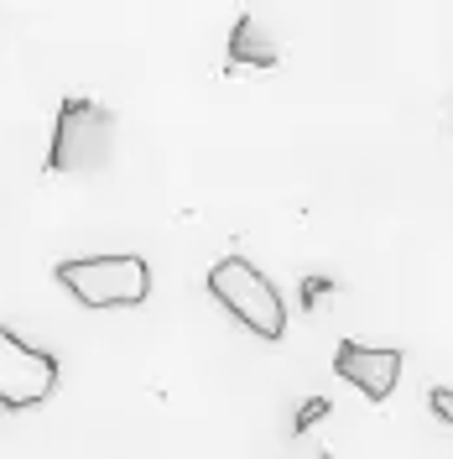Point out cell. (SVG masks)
I'll return each instance as SVG.
<instances>
[{"mask_svg":"<svg viewBox=\"0 0 453 459\" xmlns=\"http://www.w3.org/2000/svg\"><path fill=\"white\" fill-rule=\"evenodd\" d=\"M209 292H214L251 334H261V340H282L286 334L282 292L271 287V277H266L255 261H245V256L214 261V266H209Z\"/></svg>","mask_w":453,"mask_h":459,"instance_id":"obj_1","label":"cell"},{"mask_svg":"<svg viewBox=\"0 0 453 459\" xmlns=\"http://www.w3.org/2000/svg\"><path fill=\"white\" fill-rule=\"evenodd\" d=\"M57 282L68 287L84 308H136L151 292V266L131 251L110 256H79L57 266Z\"/></svg>","mask_w":453,"mask_h":459,"instance_id":"obj_2","label":"cell"},{"mask_svg":"<svg viewBox=\"0 0 453 459\" xmlns=\"http://www.w3.org/2000/svg\"><path fill=\"white\" fill-rule=\"evenodd\" d=\"M115 146V115L94 100H63L53 126V146H47V172L68 178V172H94L110 162Z\"/></svg>","mask_w":453,"mask_h":459,"instance_id":"obj_3","label":"cell"},{"mask_svg":"<svg viewBox=\"0 0 453 459\" xmlns=\"http://www.w3.org/2000/svg\"><path fill=\"white\" fill-rule=\"evenodd\" d=\"M57 386V355L27 344L16 329L0 324V412L42 407Z\"/></svg>","mask_w":453,"mask_h":459,"instance_id":"obj_4","label":"cell"},{"mask_svg":"<svg viewBox=\"0 0 453 459\" xmlns=\"http://www.w3.org/2000/svg\"><path fill=\"white\" fill-rule=\"evenodd\" d=\"M401 366H406L401 350H370V344H360V340H344L339 350H334V371H339L349 386H360L370 402H386L397 392Z\"/></svg>","mask_w":453,"mask_h":459,"instance_id":"obj_5","label":"cell"},{"mask_svg":"<svg viewBox=\"0 0 453 459\" xmlns=\"http://www.w3.org/2000/svg\"><path fill=\"white\" fill-rule=\"evenodd\" d=\"M229 57L245 63V68H277V63H282V48L266 42V31H261L255 16H240V22H235V37H229Z\"/></svg>","mask_w":453,"mask_h":459,"instance_id":"obj_6","label":"cell"},{"mask_svg":"<svg viewBox=\"0 0 453 459\" xmlns=\"http://www.w3.org/2000/svg\"><path fill=\"white\" fill-rule=\"evenodd\" d=\"M427 407H432V412H438L443 423H453V392H449V386H438V392L427 397Z\"/></svg>","mask_w":453,"mask_h":459,"instance_id":"obj_7","label":"cell"}]
</instances>
